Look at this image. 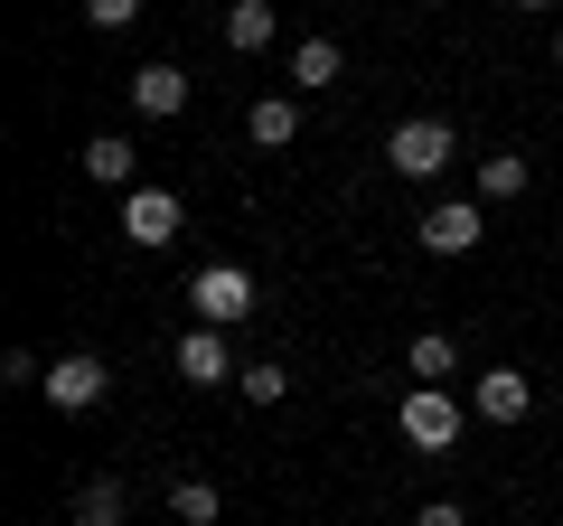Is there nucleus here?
Masks as SVG:
<instances>
[{
  "instance_id": "412c9836",
  "label": "nucleus",
  "mask_w": 563,
  "mask_h": 526,
  "mask_svg": "<svg viewBox=\"0 0 563 526\" xmlns=\"http://www.w3.org/2000/svg\"><path fill=\"white\" fill-rule=\"evenodd\" d=\"M413 526H470V507H461V498H432V507H422Z\"/></svg>"
},
{
  "instance_id": "9d476101",
  "label": "nucleus",
  "mask_w": 563,
  "mask_h": 526,
  "mask_svg": "<svg viewBox=\"0 0 563 526\" xmlns=\"http://www.w3.org/2000/svg\"><path fill=\"white\" fill-rule=\"evenodd\" d=\"M339 76H347L339 39H301V47H291V85H301V95H329Z\"/></svg>"
},
{
  "instance_id": "0eeeda50",
  "label": "nucleus",
  "mask_w": 563,
  "mask_h": 526,
  "mask_svg": "<svg viewBox=\"0 0 563 526\" xmlns=\"http://www.w3.org/2000/svg\"><path fill=\"white\" fill-rule=\"evenodd\" d=\"M169 366H179L188 385H235V376H244V366L225 358V329H188V339L169 348Z\"/></svg>"
},
{
  "instance_id": "ddd939ff",
  "label": "nucleus",
  "mask_w": 563,
  "mask_h": 526,
  "mask_svg": "<svg viewBox=\"0 0 563 526\" xmlns=\"http://www.w3.org/2000/svg\"><path fill=\"white\" fill-rule=\"evenodd\" d=\"M273 29H282L273 0H235V10H225V47H244V57H254V47H273Z\"/></svg>"
},
{
  "instance_id": "f3484780",
  "label": "nucleus",
  "mask_w": 563,
  "mask_h": 526,
  "mask_svg": "<svg viewBox=\"0 0 563 526\" xmlns=\"http://www.w3.org/2000/svg\"><path fill=\"white\" fill-rule=\"evenodd\" d=\"M76 526H122V480H85L76 489Z\"/></svg>"
},
{
  "instance_id": "dca6fc26",
  "label": "nucleus",
  "mask_w": 563,
  "mask_h": 526,
  "mask_svg": "<svg viewBox=\"0 0 563 526\" xmlns=\"http://www.w3.org/2000/svg\"><path fill=\"white\" fill-rule=\"evenodd\" d=\"M217 480H169V517H179V526H217Z\"/></svg>"
},
{
  "instance_id": "f8f14e48",
  "label": "nucleus",
  "mask_w": 563,
  "mask_h": 526,
  "mask_svg": "<svg viewBox=\"0 0 563 526\" xmlns=\"http://www.w3.org/2000/svg\"><path fill=\"white\" fill-rule=\"evenodd\" d=\"M526 179H536V169H526V151H488V161H479V207L526 198Z\"/></svg>"
},
{
  "instance_id": "1a4fd4ad",
  "label": "nucleus",
  "mask_w": 563,
  "mask_h": 526,
  "mask_svg": "<svg viewBox=\"0 0 563 526\" xmlns=\"http://www.w3.org/2000/svg\"><path fill=\"white\" fill-rule=\"evenodd\" d=\"M132 113H151V122L188 113V76H179V66H141V76H132Z\"/></svg>"
},
{
  "instance_id": "5701e85b",
  "label": "nucleus",
  "mask_w": 563,
  "mask_h": 526,
  "mask_svg": "<svg viewBox=\"0 0 563 526\" xmlns=\"http://www.w3.org/2000/svg\"><path fill=\"white\" fill-rule=\"evenodd\" d=\"M554 66H563V29H554Z\"/></svg>"
},
{
  "instance_id": "7ed1b4c3",
  "label": "nucleus",
  "mask_w": 563,
  "mask_h": 526,
  "mask_svg": "<svg viewBox=\"0 0 563 526\" xmlns=\"http://www.w3.org/2000/svg\"><path fill=\"white\" fill-rule=\"evenodd\" d=\"M395 424H404V442H413V451H432V461H442V451L461 442V405H451L442 385H413Z\"/></svg>"
},
{
  "instance_id": "4468645a",
  "label": "nucleus",
  "mask_w": 563,
  "mask_h": 526,
  "mask_svg": "<svg viewBox=\"0 0 563 526\" xmlns=\"http://www.w3.org/2000/svg\"><path fill=\"white\" fill-rule=\"evenodd\" d=\"M404 366H413V376H422V385H442V376H451V366H461V339H451V329H422V339H413V348H404Z\"/></svg>"
},
{
  "instance_id": "a211bd4d",
  "label": "nucleus",
  "mask_w": 563,
  "mask_h": 526,
  "mask_svg": "<svg viewBox=\"0 0 563 526\" xmlns=\"http://www.w3.org/2000/svg\"><path fill=\"white\" fill-rule=\"evenodd\" d=\"M244 405H282V395H291V376H282V358H263V366H244Z\"/></svg>"
},
{
  "instance_id": "f03ea898",
  "label": "nucleus",
  "mask_w": 563,
  "mask_h": 526,
  "mask_svg": "<svg viewBox=\"0 0 563 526\" xmlns=\"http://www.w3.org/2000/svg\"><path fill=\"white\" fill-rule=\"evenodd\" d=\"M188 302H198V329H235V320H254V273L244 263H207L188 283Z\"/></svg>"
},
{
  "instance_id": "9b49d317",
  "label": "nucleus",
  "mask_w": 563,
  "mask_h": 526,
  "mask_svg": "<svg viewBox=\"0 0 563 526\" xmlns=\"http://www.w3.org/2000/svg\"><path fill=\"white\" fill-rule=\"evenodd\" d=\"M244 132H254L263 151H291V142H301V103H291V95H263L254 113H244Z\"/></svg>"
},
{
  "instance_id": "4be33fe9",
  "label": "nucleus",
  "mask_w": 563,
  "mask_h": 526,
  "mask_svg": "<svg viewBox=\"0 0 563 526\" xmlns=\"http://www.w3.org/2000/svg\"><path fill=\"white\" fill-rule=\"evenodd\" d=\"M517 10H554V0H517Z\"/></svg>"
},
{
  "instance_id": "2eb2a0df",
  "label": "nucleus",
  "mask_w": 563,
  "mask_h": 526,
  "mask_svg": "<svg viewBox=\"0 0 563 526\" xmlns=\"http://www.w3.org/2000/svg\"><path fill=\"white\" fill-rule=\"evenodd\" d=\"M85 179L132 188V142H122V132H95V142H85Z\"/></svg>"
},
{
  "instance_id": "39448f33",
  "label": "nucleus",
  "mask_w": 563,
  "mask_h": 526,
  "mask_svg": "<svg viewBox=\"0 0 563 526\" xmlns=\"http://www.w3.org/2000/svg\"><path fill=\"white\" fill-rule=\"evenodd\" d=\"M38 395H47L57 414H85V405H103V395H113V366H103V358H57Z\"/></svg>"
},
{
  "instance_id": "6e6552de",
  "label": "nucleus",
  "mask_w": 563,
  "mask_h": 526,
  "mask_svg": "<svg viewBox=\"0 0 563 526\" xmlns=\"http://www.w3.org/2000/svg\"><path fill=\"white\" fill-rule=\"evenodd\" d=\"M526 405H536V385H526L517 366H488V376L470 385V414H488V424H526Z\"/></svg>"
},
{
  "instance_id": "6ab92c4d",
  "label": "nucleus",
  "mask_w": 563,
  "mask_h": 526,
  "mask_svg": "<svg viewBox=\"0 0 563 526\" xmlns=\"http://www.w3.org/2000/svg\"><path fill=\"white\" fill-rule=\"evenodd\" d=\"M85 20H95V29H132L141 0H85Z\"/></svg>"
},
{
  "instance_id": "f257e3e1",
  "label": "nucleus",
  "mask_w": 563,
  "mask_h": 526,
  "mask_svg": "<svg viewBox=\"0 0 563 526\" xmlns=\"http://www.w3.org/2000/svg\"><path fill=\"white\" fill-rule=\"evenodd\" d=\"M451 161H461V132H451L442 113H413V122L385 132V169H395V179H442Z\"/></svg>"
},
{
  "instance_id": "aec40b11",
  "label": "nucleus",
  "mask_w": 563,
  "mask_h": 526,
  "mask_svg": "<svg viewBox=\"0 0 563 526\" xmlns=\"http://www.w3.org/2000/svg\"><path fill=\"white\" fill-rule=\"evenodd\" d=\"M0 376H10V385H47V366L29 358V348H10V358H0Z\"/></svg>"
},
{
  "instance_id": "20e7f679",
  "label": "nucleus",
  "mask_w": 563,
  "mask_h": 526,
  "mask_svg": "<svg viewBox=\"0 0 563 526\" xmlns=\"http://www.w3.org/2000/svg\"><path fill=\"white\" fill-rule=\"evenodd\" d=\"M179 198H169V188H132V198H122V235L141 244V254H161V244H179Z\"/></svg>"
},
{
  "instance_id": "423d86ee",
  "label": "nucleus",
  "mask_w": 563,
  "mask_h": 526,
  "mask_svg": "<svg viewBox=\"0 0 563 526\" xmlns=\"http://www.w3.org/2000/svg\"><path fill=\"white\" fill-rule=\"evenodd\" d=\"M479 235H488V207L479 198H442L432 217H422V254H470Z\"/></svg>"
}]
</instances>
